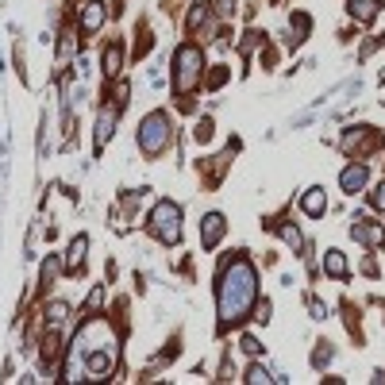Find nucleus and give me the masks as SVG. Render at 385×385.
Here are the masks:
<instances>
[{
    "label": "nucleus",
    "mask_w": 385,
    "mask_h": 385,
    "mask_svg": "<svg viewBox=\"0 0 385 385\" xmlns=\"http://www.w3.org/2000/svg\"><path fill=\"white\" fill-rule=\"evenodd\" d=\"M262 43V35H258V31H251V35H243V54H251L254 50V46H258Z\"/></svg>",
    "instance_id": "27"
},
{
    "label": "nucleus",
    "mask_w": 385,
    "mask_h": 385,
    "mask_svg": "<svg viewBox=\"0 0 385 385\" xmlns=\"http://www.w3.org/2000/svg\"><path fill=\"white\" fill-rule=\"evenodd\" d=\"M69 316V304L66 300H54V304H46V328H62Z\"/></svg>",
    "instance_id": "16"
},
{
    "label": "nucleus",
    "mask_w": 385,
    "mask_h": 385,
    "mask_svg": "<svg viewBox=\"0 0 385 385\" xmlns=\"http://www.w3.org/2000/svg\"><path fill=\"white\" fill-rule=\"evenodd\" d=\"M166 146H169V115L166 112L143 115V123H139V150H143L146 158H154V154H162Z\"/></svg>",
    "instance_id": "3"
},
{
    "label": "nucleus",
    "mask_w": 385,
    "mask_h": 385,
    "mask_svg": "<svg viewBox=\"0 0 385 385\" xmlns=\"http://www.w3.org/2000/svg\"><path fill=\"white\" fill-rule=\"evenodd\" d=\"M197 139H200V143H208V139H212V120H200L197 123Z\"/></svg>",
    "instance_id": "26"
},
{
    "label": "nucleus",
    "mask_w": 385,
    "mask_h": 385,
    "mask_svg": "<svg viewBox=\"0 0 385 385\" xmlns=\"http://www.w3.org/2000/svg\"><path fill=\"white\" fill-rule=\"evenodd\" d=\"M100 23H104V4H100V0H89V4L81 8V31L92 35V31H100Z\"/></svg>",
    "instance_id": "9"
},
{
    "label": "nucleus",
    "mask_w": 385,
    "mask_h": 385,
    "mask_svg": "<svg viewBox=\"0 0 385 385\" xmlns=\"http://www.w3.org/2000/svg\"><path fill=\"white\" fill-rule=\"evenodd\" d=\"M120 120V108H104V112H100V120H97V146H104L108 139H112V123Z\"/></svg>",
    "instance_id": "12"
},
{
    "label": "nucleus",
    "mask_w": 385,
    "mask_h": 385,
    "mask_svg": "<svg viewBox=\"0 0 385 385\" xmlns=\"http://www.w3.org/2000/svg\"><path fill=\"white\" fill-rule=\"evenodd\" d=\"M104 74H108V77H120V74H123V46H120V43H112V46L104 50Z\"/></svg>",
    "instance_id": "14"
},
{
    "label": "nucleus",
    "mask_w": 385,
    "mask_h": 385,
    "mask_svg": "<svg viewBox=\"0 0 385 385\" xmlns=\"http://www.w3.org/2000/svg\"><path fill=\"white\" fill-rule=\"evenodd\" d=\"M370 204H374L377 212H385V181H382V185H377V189H374V197H370Z\"/></svg>",
    "instance_id": "25"
},
{
    "label": "nucleus",
    "mask_w": 385,
    "mask_h": 385,
    "mask_svg": "<svg viewBox=\"0 0 385 385\" xmlns=\"http://www.w3.org/2000/svg\"><path fill=\"white\" fill-rule=\"evenodd\" d=\"M123 104H127V81H120V85H115V108L123 112Z\"/></svg>",
    "instance_id": "28"
},
{
    "label": "nucleus",
    "mask_w": 385,
    "mask_h": 385,
    "mask_svg": "<svg viewBox=\"0 0 385 385\" xmlns=\"http://www.w3.org/2000/svg\"><path fill=\"white\" fill-rule=\"evenodd\" d=\"M270 312H274V308H270V300H262V304H258V316H254V320H258V323H270Z\"/></svg>",
    "instance_id": "30"
},
{
    "label": "nucleus",
    "mask_w": 385,
    "mask_h": 385,
    "mask_svg": "<svg viewBox=\"0 0 385 385\" xmlns=\"http://www.w3.org/2000/svg\"><path fill=\"white\" fill-rule=\"evenodd\" d=\"M366 181H370V169H366V162H351V166H343V174H339V189L343 192H362L366 189Z\"/></svg>",
    "instance_id": "5"
},
{
    "label": "nucleus",
    "mask_w": 385,
    "mask_h": 385,
    "mask_svg": "<svg viewBox=\"0 0 385 385\" xmlns=\"http://www.w3.org/2000/svg\"><path fill=\"white\" fill-rule=\"evenodd\" d=\"M223 81H227V69H220V66H216V74H212V81H208V85H212V89H220Z\"/></svg>",
    "instance_id": "31"
},
{
    "label": "nucleus",
    "mask_w": 385,
    "mask_h": 385,
    "mask_svg": "<svg viewBox=\"0 0 385 385\" xmlns=\"http://www.w3.org/2000/svg\"><path fill=\"white\" fill-rule=\"evenodd\" d=\"M308 27H312V20H308L304 12H297V15H293V35H300V38H304V35H308Z\"/></svg>",
    "instance_id": "21"
},
{
    "label": "nucleus",
    "mask_w": 385,
    "mask_h": 385,
    "mask_svg": "<svg viewBox=\"0 0 385 385\" xmlns=\"http://www.w3.org/2000/svg\"><path fill=\"white\" fill-rule=\"evenodd\" d=\"M150 231L166 246L181 243V208H177L174 200H158V204L150 208Z\"/></svg>",
    "instance_id": "4"
},
{
    "label": "nucleus",
    "mask_w": 385,
    "mask_h": 385,
    "mask_svg": "<svg viewBox=\"0 0 385 385\" xmlns=\"http://www.w3.org/2000/svg\"><path fill=\"white\" fill-rule=\"evenodd\" d=\"M277 235H281V239H285V243H289V246H293V251H297V254H300V246H304V239H300V231H297V227H293V223H277Z\"/></svg>",
    "instance_id": "17"
},
{
    "label": "nucleus",
    "mask_w": 385,
    "mask_h": 385,
    "mask_svg": "<svg viewBox=\"0 0 385 385\" xmlns=\"http://www.w3.org/2000/svg\"><path fill=\"white\" fill-rule=\"evenodd\" d=\"M208 8H212V4H192V12H189V31H197L200 23L208 20Z\"/></svg>",
    "instance_id": "20"
},
{
    "label": "nucleus",
    "mask_w": 385,
    "mask_h": 385,
    "mask_svg": "<svg viewBox=\"0 0 385 385\" xmlns=\"http://www.w3.org/2000/svg\"><path fill=\"white\" fill-rule=\"evenodd\" d=\"M200 66H204L200 46H192V43L177 46V54H174V92H192V89H197Z\"/></svg>",
    "instance_id": "2"
},
{
    "label": "nucleus",
    "mask_w": 385,
    "mask_h": 385,
    "mask_svg": "<svg viewBox=\"0 0 385 385\" xmlns=\"http://www.w3.org/2000/svg\"><path fill=\"white\" fill-rule=\"evenodd\" d=\"M346 12H351V20H358V23H374V15L382 12V4H377V0H351Z\"/></svg>",
    "instance_id": "11"
},
{
    "label": "nucleus",
    "mask_w": 385,
    "mask_h": 385,
    "mask_svg": "<svg viewBox=\"0 0 385 385\" xmlns=\"http://www.w3.org/2000/svg\"><path fill=\"white\" fill-rule=\"evenodd\" d=\"M85 370H89V374H97V377H100V374H108V370H112V358H108V354H100V351H97V354H89V362H85Z\"/></svg>",
    "instance_id": "18"
},
{
    "label": "nucleus",
    "mask_w": 385,
    "mask_h": 385,
    "mask_svg": "<svg viewBox=\"0 0 385 385\" xmlns=\"http://www.w3.org/2000/svg\"><path fill=\"white\" fill-rule=\"evenodd\" d=\"M239 346H243V354H251V358H258V354H262V343L254 335H243V343H239Z\"/></svg>",
    "instance_id": "23"
},
{
    "label": "nucleus",
    "mask_w": 385,
    "mask_h": 385,
    "mask_svg": "<svg viewBox=\"0 0 385 385\" xmlns=\"http://www.w3.org/2000/svg\"><path fill=\"white\" fill-rule=\"evenodd\" d=\"M323 274H331V277H339V281H343V277H346L343 251H328V254H323Z\"/></svg>",
    "instance_id": "15"
},
{
    "label": "nucleus",
    "mask_w": 385,
    "mask_h": 385,
    "mask_svg": "<svg viewBox=\"0 0 385 385\" xmlns=\"http://www.w3.org/2000/svg\"><path fill=\"white\" fill-rule=\"evenodd\" d=\"M223 227H227V223H223V216L220 212H208L204 220H200V239H204V246H216L223 239Z\"/></svg>",
    "instance_id": "8"
},
{
    "label": "nucleus",
    "mask_w": 385,
    "mask_h": 385,
    "mask_svg": "<svg viewBox=\"0 0 385 385\" xmlns=\"http://www.w3.org/2000/svg\"><path fill=\"white\" fill-rule=\"evenodd\" d=\"M308 308H312V320H328V308L320 300H308Z\"/></svg>",
    "instance_id": "29"
},
{
    "label": "nucleus",
    "mask_w": 385,
    "mask_h": 385,
    "mask_svg": "<svg viewBox=\"0 0 385 385\" xmlns=\"http://www.w3.org/2000/svg\"><path fill=\"white\" fill-rule=\"evenodd\" d=\"M351 235L358 239V243H366L370 251H377V246L385 243V231H382V223H374V220H354V223H351Z\"/></svg>",
    "instance_id": "6"
},
{
    "label": "nucleus",
    "mask_w": 385,
    "mask_h": 385,
    "mask_svg": "<svg viewBox=\"0 0 385 385\" xmlns=\"http://www.w3.org/2000/svg\"><path fill=\"white\" fill-rule=\"evenodd\" d=\"M58 274V258H46L43 262V274H38V293H46L50 289V277Z\"/></svg>",
    "instance_id": "19"
},
{
    "label": "nucleus",
    "mask_w": 385,
    "mask_h": 385,
    "mask_svg": "<svg viewBox=\"0 0 385 385\" xmlns=\"http://www.w3.org/2000/svg\"><path fill=\"white\" fill-rule=\"evenodd\" d=\"M343 146L351 154H358V150H374L377 146V135H374V127H351L343 135Z\"/></svg>",
    "instance_id": "7"
},
{
    "label": "nucleus",
    "mask_w": 385,
    "mask_h": 385,
    "mask_svg": "<svg viewBox=\"0 0 385 385\" xmlns=\"http://www.w3.org/2000/svg\"><path fill=\"white\" fill-rule=\"evenodd\" d=\"M85 251H89V239H85V235H77L74 243H69V258H66V270H69V274H81Z\"/></svg>",
    "instance_id": "13"
},
{
    "label": "nucleus",
    "mask_w": 385,
    "mask_h": 385,
    "mask_svg": "<svg viewBox=\"0 0 385 385\" xmlns=\"http://www.w3.org/2000/svg\"><path fill=\"white\" fill-rule=\"evenodd\" d=\"M246 382H251V385L270 382V370H266V366H251V370H246Z\"/></svg>",
    "instance_id": "22"
},
{
    "label": "nucleus",
    "mask_w": 385,
    "mask_h": 385,
    "mask_svg": "<svg viewBox=\"0 0 385 385\" xmlns=\"http://www.w3.org/2000/svg\"><path fill=\"white\" fill-rule=\"evenodd\" d=\"M300 208H304V216H323V208H328V192L320 189V185H312V189L304 192V197H300Z\"/></svg>",
    "instance_id": "10"
},
{
    "label": "nucleus",
    "mask_w": 385,
    "mask_h": 385,
    "mask_svg": "<svg viewBox=\"0 0 385 385\" xmlns=\"http://www.w3.org/2000/svg\"><path fill=\"white\" fill-rule=\"evenodd\" d=\"M328 358H331V346H328V343H320V351L312 354V362H316V366L323 370V366H328Z\"/></svg>",
    "instance_id": "24"
},
{
    "label": "nucleus",
    "mask_w": 385,
    "mask_h": 385,
    "mask_svg": "<svg viewBox=\"0 0 385 385\" xmlns=\"http://www.w3.org/2000/svg\"><path fill=\"white\" fill-rule=\"evenodd\" d=\"M254 297H258V277H254V266L246 258L227 262V270L220 274V289H216V300H220V323H235L251 312Z\"/></svg>",
    "instance_id": "1"
}]
</instances>
